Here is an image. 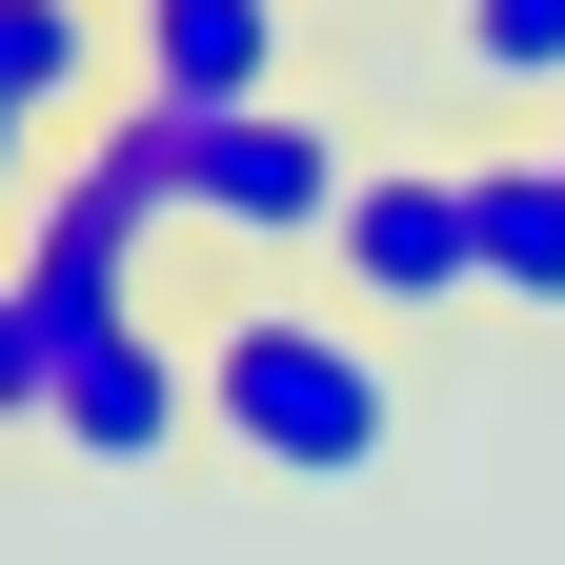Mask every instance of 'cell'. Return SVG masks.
<instances>
[{
  "label": "cell",
  "mask_w": 565,
  "mask_h": 565,
  "mask_svg": "<svg viewBox=\"0 0 565 565\" xmlns=\"http://www.w3.org/2000/svg\"><path fill=\"white\" fill-rule=\"evenodd\" d=\"M0 102L21 121H102L121 102V0H0Z\"/></svg>",
  "instance_id": "obj_8"
},
{
  "label": "cell",
  "mask_w": 565,
  "mask_h": 565,
  "mask_svg": "<svg viewBox=\"0 0 565 565\" xmlns=\"http://www.w3.org/2000/svg\"><path fill=\"white\" fill-rule=\"evenodd\" d=\"M41 445H61V465H162V445H202V364H182V323H102V343H61Z\"/></svg>",
  "instance_id": "obj_5"
},
{
  "label": "cell",
  "mask_w": 565,
  "mask_h": 565,
  "mask_svg": "<svg viewBox=\"0 0 565 565\" xmlns=\"http://www.w3.org/2000/svg\"><path fill=\"white\" fill-rule=\"evenodd\" d=\"M323 282H343L364 323L484 303V202H465V162H364V182H343V223H323Z\"/></svg>",
  "instance_id": "obj_2"
},
{
  "label": "cell",
  "mask_w": 565,
  "mask_h": 565,
  "mask_svg": "<svg viewBox=\"0 0 565 565\" xmlns=\"http://www.w3.org/2000/svg\"><path fill=\"white\" fill-rule=\"evenodd\" d=\"M182 364H202V445L263 465V484H364V465L404 445V364H384L364 303L243 282L223 323H182Z\"/></svg>",
  "instance_id": "obj_1"
},
{
  "label": "cell",
  "mask_w": 565,
  "mask_h": 565,
  "mask_svg": "<svg viewBox=\"0 0 565 565\" xmlns=\"http://www.w3.org/2000/svg\"><path fill=\"white\" fill-rule=\"evenodd\" d=\"M121 82L182 102V121L303 102V21H282V0H121Z\"/></svg>",
  "instance_id": "obj_4"
},
{
  "label": "cell",
  "mask_w": 565,
  "mask_h": 565,
  "mask_svg": "<svg viewBox=\"0 0 565 565\" xmlns=\"http://www.w3.org/2000/svg\"><path fill=\"white\" fill-rule=\"evenodd\" d=\"M41 384H61V343H41V303H21V263H0V445H41Z\"/></svg>",
  "instance_id": "obj_10"
},
{
  "label": "cell",
  "mask_w": 565,
  "mask_h": 565,
  "mask_svg": "<svg viewBox=\"0 0 565 565\" xmlns=\"http://www.w3.org/2000/svg\"><path fill=\"white\" fill-rule=\"evenodd\" d=\"M141 243H162V223H141L121 182H82V162H41V202H21V243H0V263H21V303H41V343H102V323H141Z\"/></svg>",
  "instance_id": "obj_6"
},
{
  "label": "cell",
  "mask_w": 565,
  "mask_h": 565,
  "mask_svg": "<svg viewBox=\"0 0 565 565\" xmlns=\"http://www.w3.org/2000/svg\"><path fill=\"white\" fill-rule=\"evenodd\" d=\"M343 182H364V141H343L323 102H243V121H202V223H223L243 263L323 243V223H343Z\"/></svg>",
  "instance_id": "obj_3"
},
{
  "label": "cell",
  "mask_w": 565,
  "mask_h": 565,
  "mask_svg": "<svg viewBox=\"0 0 565 565\" xmlns=\"http://www.w3.org/2000/svg\"><path fill=\"white\" fill-rule=\"evenodd\" d=\"M465 202H484V303L565 323V141H465Z\"/></svg>",
  "instance_id": "obj_7"
},
{
  "label": "cell",
  "mask_w": 565,
  "mask_h": 565,
  "mask_svg": "<svg viewBox=\"0 0 565 565\" xmlns=\"http://www.w3.org/2000/svg\"><path fill=\"white\" fill-rule=\"evenodd\" d=\"M445 61L484 102H545L565 121V0H445Z\"/></svg>",
  "instance_id": "obj_9"
},
{
  "label": "cell",
  "mask_w": 565,
  "mask_h": 565,
  "mask_svg": "<svg viewBox=\"0 0 565 565\" xmlns=\"http://www.w3.org/2000/svg\"><path fill=\"white\" fill-rule=\"evenodd\" d=\"M0 202H41V121L21 102H0Z\"/></svg>",
  "instance_id": "obj_11"
},
{
  "label": "cell",
  "mask_w": 565,
  "mask_h": 565,
  "mask_svg": "<svg viewBox=\"0 0 565 565\" xmlns=\"http://www.w3.org/2000/svg\"><path fill=\"white\" fill-rule=\"evenodd\" d=\"M545 141H565V121H545Z\"/></svg>",
  "instance_id": "obj_12"
}]
</instances>
